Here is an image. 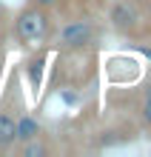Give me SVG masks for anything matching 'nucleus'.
<instances>
[{"label": "nucleus", "instance_id": "3", "mask_svg": "<svg viewBox=\"0 0 151 157\" xmlns=\"http://www.w3.org/2000/svg\"><path fill=\"white\" fill-rule=\"evenodd\" d=\"M20 63L9 69L6 80L0 83V154H12L14 149V126H17V114L26 109V97L20 89Z\"/></svg>", "mask_w": 151, "mask_h": 157}, {"label": "nucleus", "instance_id": "2", "mask_svg": "<svg viewBox=\"0 0 151 157\" xmlns=\"http://www.w3.org/2000/svg\"><path fill=\"white\" fill-rule=\"evenodd\" d=\"M106 34V23L97 17V12L91 14H77V17H66L57 23L51 49L57 52H97Z\"/></svg>", "mask_w": 151, "mask_h": 157}, {"label": "nucleus", "instance_id": "10", "mask_svg": "<svg viewBox=\"0 0 151 157\" xmlns=\"http://www.w3.org/2000/svg\"><path fill=\"white\" fill-rule=\"evenodd\" d=\"M140 12H143V37L151 34V0H137Z\"/></svg>", "mask_w": 151, "mask_h": 157}, {"label": "nucleus", "instance_id": "4", "mask_svg": "<svg viewBox=\"0 0 151 157\" xmlns=\"http://www.w3.org/2000/svg\"><path fill=\"white\" fill-rule=\"evenodd\" d=\"M106 26L117 37L140 40L143 37V12L137 0H108L106 3Z\"/></svg>", "mask_w": 151, "mask_h": 157}, {"label": "nucleus", "instance_id": "8", "mask_svg": "<svg viewBox=\"0 0 151 157\" xmlns=\"http://www.w3.org/2000/svg\"><path fill=\"white\" fill-rule=\"evenodd\" d=\"M137 89L140 91H137V103H134V117H137L140 128L151 134V71Z\"/></svg>", "mask_w": 151, "mask_h": 157}, {"label": "nucleus", "instance_id": "5", "mask_svg": "<svg viewBox=\"0 0 151 157\" xmlns=\"http://www.w3.org/2000/svg\"><path fill=\"white\" fill-rule=\"evenodd\" d=\"M49 60H51V46H32V49H26V57L20 63V71L26 75V80H29V91H32L34 100L40 97V91H43Z\"/></svg>", "mask_w": 151, "mask_h": 157}, {"label": "nucleus", "instance_id": "1", "mask_svg": "<svg viewBox=\"0 0 151 157\" xmlns=\"http://www.w3.org/2000/svg\"><path fill=\"white\" fill-rule=\"evenodd\" d=\"M57 17L49 9H40L34 3H23L17 12H12L9 20V37L20 49H32V46H51L54 32H57Z\"/></svg>", "mask_w": 151, "mask_h": 157}, {"label": "nucleus", "instance_id": "9", "mask_svg": "<svg viewBox=\"0 0 151 157\" xmlns=\"http://www.w3.org/2000/svg\"><path fill=\"white\" fill-rule=\"evenodd\" d=\"M9 20H12V12L6 6H0V46L12 43V37H9Z\"/></svg>", "mask_w": 151, "mask_h": 157}, {"label": "nucleus", "instance_id": "6", "mask_svg": "<svg viewBox=\"0 0 151 157\" xmlns=\"http://www.w3.org/2000/svg\"><path fill=\"white\" fill-rule=\"evenodd\" d=\"M57 151H60L57 140H54L51 132L46 128V132H43V134H37L34 140L23 143V146H14V151H12V154H20V157H49V154H57Z\"/></svg>", "mask_w": 151, "mask_h": 157}, {"label": "nucleus", "instance_id": "7", "mask_svg": "<svg viewBox=\"0 0 151 157\" xmlns=\"http://www.w3.org/2000/svg\"><path fill=\"white\" fill-rule=\"evenodd\" d=\"M46 128H43V123L34 117V112L29 106L23 109L20 114H17V126H14V146H23V143H29V140H34L37 134H43ZM14 151V149H12Z\"/></svg>", "mask_w": 151, "mask_h": 157}]
</instances>
